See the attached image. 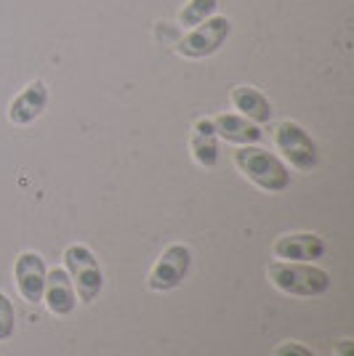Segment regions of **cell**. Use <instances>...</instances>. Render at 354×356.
<instances>
[{"label": "cell", "instance_id": "1", "mask_svg": "<svg viewBox=\"0 0 354 356\" xmlns=\"http://www.w3.org/2000/svg\"><path fill=\"white\" fill-rule=\"evenodd\" d=\"M235 165L243 176L259 186L261 192L280 194L291 186V170L277 154L266 152L261 147H240L235 152Z\"/></svg>", "mask_w": 354, "mask_h": 356}, {"label": "cell", "instance_id": "2", "mask_svg": "<svg viewBox=\"0 0 354 356\" xmlns=\"http://www.w3.org/2000/svg\"><path fill=\"white\" fill-rule=\"evenodd\" d=\"M269 282L280 293L295 298H317L330 290V274L314 264H298V261H277L266 268Z\"/></svg>", "mask_w": 354, "mask_h": 356}, {"label": "cell", "instance_id": "3", "mask_svg": "<svg viewBox=\"0 0 354 356\" xmlns=\"http://www.w3.org/2000/svg\"><path fill=\"white\" fill-rule=\"evenodd\" d=\"M64 268L75 284V293L83 303H93L104 287V274L99 258L88 245H70L64 250Z\"/></svg>", "mask_w": 354, "mask_h": 356}, {"label": "cell", "instance_id": "4", "mask_svg": "<svg viewBox=\"0 0 354 356\" xmlns=\"http://www.w3.org/2000/svg\"><path fill=\"white\" fill-rule=\"evenodd\" d=\"M229 35H232V22L226 16H210L178 40L176 54L184 59H208L216 51H222V45L229 40Z\"/></svg>", "mask_w": 354, "mask_h": 356}, {"label": "cell", "instance_id": "5", "mask_svg": "<svg viewBox=\"0 0 354 356\" xmlns=\"http://www.w3.org/2000/svg\"><path fill=\"white\" fill-rule=\"evenodd\" d=\"M275 144L282 154L288 157V163L293 165L295 170L301 173H311L317 163H320V152H317V144L314 138L307 134L304 125H298L293 120H285L275 128Z\"/></svg>", "mask_w": 354, "mask_h": 356}, {"label": "cell", "instance_id": "6", "mask_svg": "<svg viewBox=\"0 0 354 356\" xmlns=\"http://www.w3.org/2000/svg\"><path fill=\"white\" fill-rule=\"evenodd\" d=\"M192 268V250L181 242H174L168 245L165 250L160 252V258L155 261V266L149 271L147 287L155 290V293H168V290H176L178 284L187 280Z\"/></svg>", "mask_w": 354, "mask_h": 356}, {"label": "cell", "instance_id": "7", "mask_svg": "<svg viewBox=\"0 0 354 356\" xmlns=\"http://www.w3.org/2000/svg\"><path fill=\"white\" fill-rule=\"evenodd\" d=\"M45 261L40 252H22L14 264V280H16V290L19 296L24 298L27 303H40L43 300V290H45Z\"/></svg>", "mask_w": 354, "mask_h": 356}, {"label": "cell", "instance_id": "8", "mask_svg": "<svg viewBox=\"0 0 354 356\" xmlns=\"http://www.w3.org/2000/svg\"><path fill=\"white\" fill-rule=\"evenodd\" d=\"M275 258L280 261H298V264H314L325 255L323 237L311 232H295V234H280L272 245Z\"/></svg>", "mask_w": 354, "mask_h": 356}, {"label": "cell", "instance_id": "9", "mask_svg": "<svg viewBox=\"0 0 354 356\" xmlns=\"http://www.w3.org/2000/svg\"><path fill=\"white\" fill-rule=\"evenodd\" d=\"M48 106V86L43 80H32L30 86L8 104V122L11 125H30L40 118Z\"/></svg>", "mask_w": 354, "mask_h": 356}, {"label": "cell", "instance_id": "10", "mask_svg": "<svg viewBox=\"0 0 354 356\" xmlns=\"http://www.w3.org/2000/svg\"><path fill=\"white\" fill-rule=\"evenodd\" d=\"M43 300L48 306V312L56 314V316H67L75 312L77 306V293H75V284L67 274V268H51L45 274V290Z\"/></svg>", "mask_w": 354, "mask_h": 356}, {"label": "cell", "instance_id": "11", "mask_svg": "<svg viewBox=\"0 0 354 356\" xmlns=\"http://www.w3.org/2000/svg\"><path fill=\"white\" fill-rule=\"evenodd\" d=\"M213 120V128H216V136L224 138V141H232V144H243V147H253L264 138V131L261 125L251 122L243 115H232V112H224V115H216Z\"/></svg>", "mask_w": 354, "mask_h": 356}, {"label": "cell", "instance_id": "12", "mask_svg": "<svg viewBox=\"0 0 354 356\" xmlns=\"http://www.w3.org/2000/svg\"><path fill=\"white\" fill-rule=\"evenodd\" d=\"M229 99H232V106H235L237 112L243 118H248L251 122H256V125H264L275 115L269 99H266L261 90L251 88V86H235L232 93H229Z\"/></svg>", "mask_w": 354, "mask_h": 356}, {"label": "cell", "instance_id": "13", "mask_svg": "<svg viewBox=\"0 0 354 356\" xmlns=\"http://www.w3.org/2000/svg\"><path fill=\"white\" fill-rule=\"evenodd\" d=\"M190 149H192L194 163L203 165V168H213L219 163V136H216V128H213L210 118L194 120Z\"/></svg>", "mask_w": 354, "mask_h": 356}, {"label": "cell", "instance_id": "14", "mask_svg": "<svg viewBox=\"0 0 354 356\" xmlns=\"http://www.w3.org/2000/svg\"><path fill=\"white\" fill-rule=\"evenodd\" d=\"M216 8H219V0H190V3H184V8L178 11V24L192 30L197 24H203L206 19L216 16Z\"/></svg>", "mask_w": 354, "mask_h": 356}, {"label": "cell", "instance_id": "15", "mask_svg": "<svg viewBox=\"0 0 354 356\" xmlns=\"http://www.w3.org/2000/svg\"><path fill=\"white\" fill-rule=\"evenodd\" d=\"M14 330H16L14 303H11V298L0 290V343L8 341V338L14 335Z\"/></svg>", "mask_w": 354, "mask_h": 356}, {"label": "cell", "instance_id": "16", "mask_svg": "<svg viewBox=\"0 0 354 356\" xmlns=\"http://www.w3.org/2000/svg\"><path fill=\"white\" fill-rule=\"evenodd\" d=\"M275 356H317L311 354L307 346H301L298 341H282L277 348H275Z\"/></svg>", "mask_w": 354, "mask_h": 356}, {"label": "cell", "instance_id": "17", "mask_svg": "<svg viewBox=\"0 0 354 356\" xmlns=\"http://www.w3.org/2000/svg\"><path fill=\"white\" fill-rule=\"evenodd\" d=\"M336 356H354V341L352 338H344L336 343Z\"/></svg>", "mask_w": 354, "mask_h": 356}]
</instances>
